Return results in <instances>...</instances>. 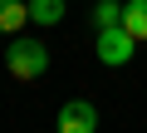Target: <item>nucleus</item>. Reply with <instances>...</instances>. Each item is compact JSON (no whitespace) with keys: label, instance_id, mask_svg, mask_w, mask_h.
<instances>
[{"label":"nucleus","instance_id":"nucleus-1","mask_svg":"<svg viewBox=\"0 0 147 133\" xmlns=\"http://www.w3.org/2000/svg\"><path fill=\"white\" fill-rule=\"evenodd\" d=\"M5 69L15 79H39L49 69V49L34 40V35H10V49H5Z\"/></svg>","mask_w":147,"mask_h":133},{"label":"nucleus","instance_id":"nucleus-2","mask_svg":"<svg viewBox=\"0 0 147 133\" xmlns=\"http://www.w3.org/2000/svg\"><path fill=\"white\" fill-rule=\"evenodd\" d=\"M132 49H137V35H132L127 25L98 30V40H93V54H98V64H108V69H127Z\"/></svg>","mask_w":147,"mask_h":133},{"label":"nucleus","instance_id":"nucleus-3","mask_svg":"<svg viewBox=\"0 0 147 133\" xmlns=\"http://www.w3.org/2000/svg\"><path fill=\"white\" fill-rule=\"evenodd\" d=\"M98 128V108L88 99H69L59 108V133H93Z\"/></svg>","mask_w":147,"mask_h":133},{"label":"nucleus","instance_id":"nucleus-4","mask_svg":"<svg viewBox=\"0 0 147 133\" xmlns=\"http://www.w3.org/2000/svg\"><path fill=\"white\" fill-rule=\"evenodd\" d=\"M30 25V0H0V35H20Z\"/></svg>","mask_w":147,"mask_h":133},{"label":"nucleus","instance_id":"nucleus-5","mask_svg":"<svg viewBox=\"0 0 147 133\" xmlns=\"http://www.w3.org/2000/svg\"><path fill=\"white\" fill-rule=\"evenodd\" d=\"M59 20H64V0H30V25L49 30V25H59Z\"/></svg>","mask_w":147,"mask_h":133},{"label":"nucleus","instance_id":"nucleus-6","mask_svg":"<svg viewBox=\"0 0 147 133\" xmlns=\"http://www.w3.org/2000/svg\"><path fill=\"white\" fill-rule=\"evenodd\" d=\"M123 25L137 35V44L147 40V0H123Z\"/></svg>","mask_w":147,"mask_h":133},{"label":"nucleus","instance_id":"nucleus-7","mask_svg":"<svg viewBox=\"0 0 147 133\" xmlns=\"http://www.w3.org/2000/svg\"><path fill=\"white\" fill-rule=\"evenodd\" d=\"M123 25V0H98L93 5V30H113Z\"/></svg>","mask_w":147,"mask_h":133}]
</instances>
